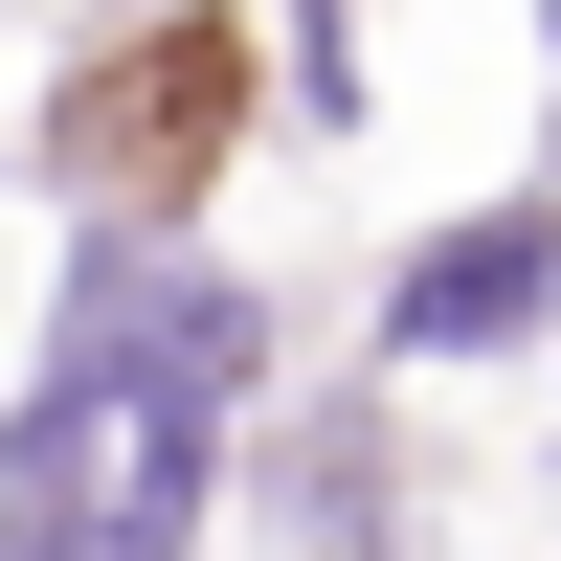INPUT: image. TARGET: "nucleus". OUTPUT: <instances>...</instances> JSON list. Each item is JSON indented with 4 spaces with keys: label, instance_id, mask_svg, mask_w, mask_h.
<instances>
[]
</instances>
